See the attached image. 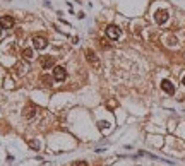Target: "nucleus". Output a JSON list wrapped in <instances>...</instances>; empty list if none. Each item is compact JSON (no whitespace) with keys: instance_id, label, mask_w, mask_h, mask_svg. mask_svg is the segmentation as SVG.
<instances>
[{"instance_id":"nucleus-2","label":"nucleus","mask_w":185,"mask_h":166,"mask_svg":"<svg viewBox=\"0 0 185 166\" xmlns=\"http://www.w3.org/2000/svg\"><path fill=\"white\" fill-rule=\"evenodd\" d=\"M154 21L158 24H164V22L168 21V10L166 9H158L156 12H154Z\"/></svg>"},{"instance_id":"nucleus-5","label":"nucleus","mask_w":185,"mask_h":166,"mask_svg":"<svg viewBox=\"0 0 185 166\" xmlns=\"http://www.w3.org/2000/svg\"><path fill=\"white\" fill-rule=\"evenodd\" d=\"M40 63H41L43 69H52V67L55 65V58L53 57H50V55H45V57H41Z\"/></svg>"},{"instance_id":"nucleus-11","label":"nucleus","mask_w":185,"mask_h":166,"mask_svg":"<svg viewBox=\"0 0 185 166\" xmlns=\"http://www.w3.org/2000/svg\"><path fill=\"white\" fill-rule=\"evenodd\" d=\"M29 145L33 147L34 151H38V149H40V144H38V142H34V140H31V142H29Z\"/></svg>"},{"instance_id":"nucleus-12","label":"nucleus","mask_w":185,"mask_h":166,"mask_svg":"<svg viewBox=\"0 0 185 166\" xmlns=\"http://www.w3.org/2000/svg\"><path fill=\"white\" fill-rule=\"evenodd\" d=\"M72 166H88V163H86V161H75Z\"/></svg>"},{"instance_id":"nucleus-4","label":"nucleus","mask_w":185,"mask_h":166,"mask_svg":"<svg viewBox=\"0 0 185 166\" xmlns=\"http://www.w3.org/2000/svg\"><path fill=\"white\" fill-rule=\"evenodd\" d=\"M106 36H108L110 40H118L120 38V29L113 26V24H110L108 28H106Z\"/></svg>"},{"instance_id":"nucleus-10","label":"nucleus","mask_w":185,"mask_h":166,"mask_svg":"<svg viewBox=\"0 0 185 166\" xmlns=\"http://www.w3.org/2000/svg\"><path fill=\"white\" fill-rule=\"evenodd\" d=\"M22 57H24L26 60H31V58H33V48H24L22 50Z\"/></svg>"},{"instance_id":"nucleus-8","label":"nucleus","mask_w":185,"mask_h":166,"mask_svg":"<svg viewBox=\"0 0 185 166\" xmlns=\"http://www.w3.org/2000/svg\"><path fill=\"white\" fill-rule=\"evenodd\" d=\"M36 111H38V108H36V106H34L33 103H29V104L26 106V108H24V111H22V115H24L26 118H33L34 115H36Z\"/></svg>"},{"instance_id":"nucleus-14","label":"nucleus","mask_w":185,"mask_h":166,"mask_svg":"<svg viewBox=\"0 0 185 166\" xmlns=\"http://www.w3.org/2000/svg\"><path fill=\"white\" fill-rule=\"evenodd\" d=\"M106 106H108V108H115L116 101H113V99H111V101H108V103H106Z\"/></svg>"},{"instance_id":"nucleus-7","label":"nucleus","mask_w":185,"mask_h":166,"mask_svg":"<svg viewBox=\"0 0 185 166\" xmlns=\"http://www.w3.org/2000/svg\"><path fill=\"white\" fill-rule=\"evenodd\" d=\"M65 77H67V72H65L63 67H55V69H53V79H55V81H58V82H60V81H63Z\"/></svg>"},{"instance_id":"nucleus-1","label":"nucleus","mask_w":185,"mask_h":166,"mask_svg":"<svg viewBox=\"0 0 185 166\" xmlns=\"http://www.w3.org/2000/svg\"><path fill=\"white\" fill-rule=\"evenodd\" d=\"M15 21H14L12 15H2L0 17V28L2 29H12Z\"/></svg>"},{"instance_id":"nucleus-3","label":"nucleus","mask_w":185,"mask_h":166,"mask_svg":"<svg viewBox=\"0 0 185 166\" xmlns=\"http://www.w3.org/2000/svg\"><path fill=\"white\" fill-rule=\"evenodd\" d=\"M33 46L36 50H45L48 46L46 38H43V36H33Z\"/></svg>"},{"instance_id":"nucleus-9","label":"nucleus","mask_w":185,"mask_h":166,"mask_svg":"<svg viewBox=\"0 0 185 166\" xmlns=\"http://www.w3.org/2000/svg\"><path fill=\"white\" fill-rule=\"evenodd\" d=\"M161 89H163L166 94H173V93H175V86H173L168 79H164V81H161Z\"/></svg>"},{"instance_id":"nucleus-6","label":"nucleus","mask_w":185,"mask_h":166,"mask_svg":"<svg viewBox=\"0 0 185 166\" xmlns=\"http://www.w3.org/2000/svg\"><path fill=\"white\" fill-rule=\"evenodd\" d=\"M86 58H88V62L91 63V65H94L96 69L100 67V60H98V57H96V53L93 50H86Z\"/></svg>"},{"instance_id":"nucleus-16","label":"nucleus","mask_w":185,"mask_h":166,"mask_svg":"<svg viewBox=\"0 0 185 166\" xmlns=\"http://www.w3.org/2000/svg\"><path fill=\"white\" fill-rule=\"evenodd\" d=\"M182 84H184V86H185V76H184V79H182Z\"/></svg>"},{"instance_id":"nucleus-17","label":"nucleus","mask_w":185,"mask_h":166,"mask_svg":"<svg viewBox=\"0 0 185 166\" xmlns=\"http://www.w3.org/2000/svg\"><path fill=\"white\" fill-rule=\"evenodd\" d=\"M0 29H2V28H0ZM0 33H2V31H0Z\"/></svg>"},{"instance_id":"nucleus-13","label":"nucleus","mask_w":185,"mask_h":166,"mask_svg":"<svg viewBox=\"0 0 185 166\" xmlns=\"http://www.w3.org/2000/svg\"><path fill=\"white\" fill-rule=\"evenodd\" d=\"M100 129H101V130H105V129H108V123H106V122H100Z\"/></svg>"},{"instance_id":"nucleus-15","label":"nucleus","mask_w":185,"mask_h":166,"mask_svg":"<svg viewBox=\"0 0 185 166\" xmlns=\"http://www.w3.org/2000/svg\"><path fill=\"white\" fill-rule=\"evenodd\" d=\"M43 82L46 84V86H50V82H52V79H50L48 76H45V77H43Z\"/></svg>"}]
</instances>
